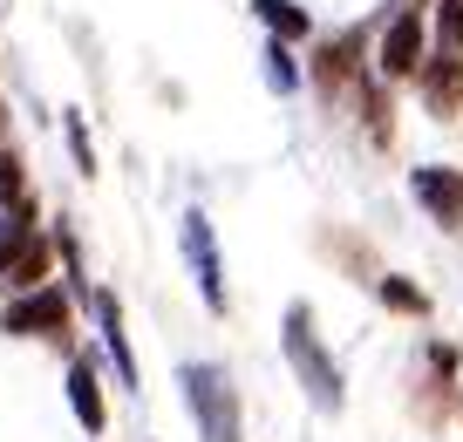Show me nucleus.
<instances>
[{
	"instance_id": "nucleus-12",
	"label": "nucleus",
	"mask_w": 463,
	"mask_h": 442,
	"mask_svg": "<svg viewBox=\"0 0 463 442\" xmlns=\"http://www.w3.org/2000/svg\"><path fill=\"white\" fill-rule=\"evenodd\" d=\"M375 293H382V306H389V314H409V320L430 314V293H422V286H409V279H395V272L375 286Z\"/></svg>"
},
{
	"instance_id": "nucleus-11",
	"label": "nucleus",
	"mask_w": 463,
	"mask_h": 442,
	"mask_svg": "<svg viewBox=\"0 0 463 442\" xmlns=\"http://www.w3.org/2000/svg\"><path fill=\"white\" fill-rule=\"evenodd\" d=\"M252 14L266 21V34H273V42H307V34H314V21H307V7L300 0H252Z\"/></svg>"
},
{
	"instance_id": "nucleus-3",
	"label": "nucleus",
	"mask_w": 463,
	"mask_h": 442,
	"mask_svg": "<svg viewBox=\"0 0 463 442\" xmlns=\"http://www.w3.org/2000/svg\"><path fill=\"white\" fill-rule=\"evenodd\" d=\"M69 320H75V306L61 286H28V293H14L0 306V334H14V341H61Z\"/></svg>"
},
{
	"instance_id": "nucleus-8",
	"label": "nucleus",
	"mask_w": 463,
	"mask_h": 442,
	"mask_svg": "<svg viewBox=\"0 0 463 442\" xmlns=\"http://www.w3.org/2000/svg\"><path fill=\"white\" fill-rule=\"evenodd\" d=\"M422 102H430L436 116H457L463 109V55H443V48H436V55H422Z\"/></svg>"
},
{
	"instance_id": "nucleus-16",
	"label": "nucleus",
	"mask_w": 463,
	"mask_h": 442,
	"mask_svg": "<svg viewBox=\"0 0 463 442\" xmlns=\"http://www.w3.org/2000/svg\"><path fill=\"white\" fill-rule=\"evenodd\" d=\"M14 204H28V184H21V157L0 150V212H14Z\"/></svg>"
},
{
	"instance_id": "nucleus-17",
	"label": "nucleus",
	"mask_w": 463,
	"mask_h": 442,
	"mask_svg": "<svg viewBox=\"0 0 463 442\" xmlns=\"http://www.w3.org/2000/svg\"><path fill=\"white\" fill-rule=\"evenodd\" d=\"M69 150H75V171H96V150H89V129L69 116Z\"/></svg>"
},
{
	"instance_id": "nucleus-7",
	"label": "nucleus",
	"mask_w": 463,
	"mask_h": 442,
	"mask_svg": "<svg viewBox=\"0 0 463 442\" xmlns=\"http://www.w3.org/2000/svg\"><path fill=\"white\" fill-rule=\"evenodd\" d=\"M96 327H102V354L116 361V388H123V395H137V388H144V374H137L130 334H123V300H116L109 286L96 293Z\"/></svg>"
},
{
	"instance_id": "nucleus-6",
	"label": "nucleus",
	"mask_w": 463,
	"mask_h": 442,
	"mask_svg": "<svg viewBox=\"0 0 463 442\" xmlns=\"http://www.w3.org/2000/svg\"><path fill=\"white\" fill-rule=\"evenodd\" d=\"M422 55H430V28H422V14H395L389 28H382L375 69L389 75V82H402V75H416V69H422Z\"/></svg>"
},
{
	"instance_id": "nucleus-5",
	"label": "nucleus",
	"mask_w": 463,
	"mask_h": 442,
	"mask_svg": "<svg viewBox=\"0 0 463 442\" xmlns=\"http://www.w3.org/2000/svg\"><path fill=\"white\" fill-rule=\"evenodd\" d=\"M409 191H416V204L443 231H463V171H449V164H416V171H409Z\"/></svg>"
},
{
	"instance_id": "nucleus-15",
	"label": "nucleus",
	"mask_w": 463,
	"mask_h": 442,
	"mask_svg": "<svg viewBox=\"0 0 463 442\" xmlns=\"http://www.w3.org/2000/svg\"><path fill=\"white\" fill-rule=\"evenodd\" d=\"M436 48L463 55V0H436Z\"/></svg>"
},
{
	"instance_id": "nucleus-9",
	"label": "nucleus",
	"mask_w": 463,
	"mask_h": 442,
	"mask_svg": "<svg viewBox=\"0 0 463 442\" xmlns=\"http://www.w3.org/2000/svg\"><path fill=\"white\" fill-rule=\"evenodd\" d=\"M69 409H75V422H82L89 436H102L109 409H102V381H96V361H82V354L69 361Z\"/></svg>"
},
{
	"instance_id": "nucleus-2",
	"label": "nucleus",
	"mask_w": 463,
	"mask_h": 442,
	"mask_svg": "<svg viewBox=\"0 0 463 442\" xmlns=\"http://www.w3.org/2000/svg\"><path fill=\"white\" fill-rule=\"evenodd\" d=\"M279 347H287V368L300 374V388L314 395V409H341V368L327 361V347H320L307 306H287V320H279Z\"/></svg>"
},
{
	"instance_id": "nucleus-14",
	"label": "nucleus",
	"mask_w": 463,
	"mask_h": 442,
	"mask_svg": "<svg viewBox=\"0 0 463 442\" xmlns=\"http://www.w3.org/2000/svg\"><path fill=\"white\" fill-rule=\"evenodd\" d=\"M266 89H279V96L300 89V69H293V48L287 42H266Z\"/></svg>"
},
{
	"instance_id": "nucleus-10",
	"label": "nucleus",
	"mask_w": 463,
	"mask_h": 442,
	"mask_svg": "<svg viewBox=\"0 0 463 442\" xmlns=\"http://www.w3.org/2000/svg\"><path fill=\"white\" fill-rule=\"evenodd\" d=\"M48 272H55V239H42V231H34V239L14 252V266L0 272V279L14 286V293H28V286H48Z\"/></svg>"
},
{
	"instance_id": "nucleus-1",
	"label": "nucleus",
	"mask_w": 463,
	"mask_h": 442,
	"mask_svg": "<svg viewBox=\"0 0 463 442\" xmlns=\"http://www.w3.org/2000/svg\"><path fill=\"white\" fill-rule=\"evenodd\" d=\"M177 388H184V409H191V422H198L204 442H239V388H232L225 368L184 361V368H177Z\"/></svg>"
},
{
	"instance_id": "nucleus-4",
	"label": "nucleus",
	"mask_w": 463,
	"mask_h": 442,
	"mask_svg": "<svg viewBox=\"0 0 463 442\" xmlns=\"http://www.w3.org/2000/svg\"><path fill=\"white\" fill-rule=\"evenodd\" d=\"M177 245H184V266H191V279H198V300L212 306V314H225L232 293H225V266H218L212 218H204V212H184V225H177Z\"/></svg>"
},
{
	"instance_id": "nucleus-18",
	"label": "nucleus",
	"mask_w": 463,
	"mask_h": 442,
	"mask_svg": "<svg viewBox=\"0 0 463 442\" xmlns=\"http://www.w3.org/2000/svg\"><path fill=\"white\" fill-rule=\"evenodd\" d=\"M0 129H7V102H0Z\"/></svg>"
},
{
	"instance_id": "nucleus-13",
	"label": "nucleus",
	"mask_w": 463,
	"mask_h": 442,
	"mask_svg": "<svg viewBox=\"0 0 463 442\" xmlns=\"http://www.w3.org/2000/svg\"><path fill=\"white\" fill-rule=\"evenodd\" d=\"M34 239V225H28V204H14V212H0V272L14 266V252Z\"/></svg>"
}]
</instances>
